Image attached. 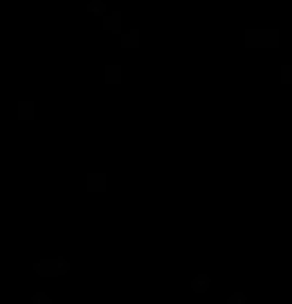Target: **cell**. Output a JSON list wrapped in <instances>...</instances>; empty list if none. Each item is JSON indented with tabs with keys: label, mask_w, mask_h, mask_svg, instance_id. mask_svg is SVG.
<instances>
[{
	"label": "cell",
	"mask_w": 292,
	"mask_h": 304,
	"mask_svg": "<svg viewBox=\"0 0 292 304\" xmlns=\"http://www.w3.org/2000/svg\"><path fill=\"white\" fill-rule=\"evenodd\" d=\"M286 79H288V82H292V66H288V70L283 68V82H286Z\"/></svg>",
	"instance_id": "obj_1"
}]
</instances>
